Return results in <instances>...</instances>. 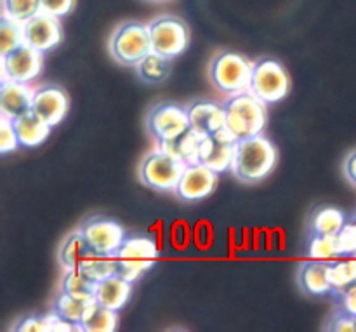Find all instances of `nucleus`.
Returning a JSON list of instances; mask_svg holds the SVG:
<instances>
[{"instance_id": "nucleus-1", "label": "nucleus", "mask_w": 356, "mask_h": 332, "mask_svg": "<svg viewBox=\"0 0 356 332\" xmlns=\"http://www.w3.org/2000/svg\"><path fill=\"white\" fill-rule=\"evenodd\" d=\"M277 160L278 152L273 143L259 134L238 141L232 171L236 180L254 184L263 181L275 169Z\"/></svg>"}, {"instance_id": "nucleus-2", "label": "nucleus", "mask_w": 356, "mask_h": 332, "mask_svg": "<svg viewBox=\"0 0 356 332\" xmlns=\"http://www.w3.org/2000/svg\"><path fill=\"white\" fill-rule=\"evenodd\" d=\"M226 129L236 138V141L259 136L268 122L266 103L261 101L250 90L233 94L225 104Z\"/></svg>"}, {"instance_id": "nucleus-3", "label": "nucleus", "mask_w": 356, "mask_h": 332, "mask_svg": "<svg viewBox=\"0 0 356 332\" xmlns=\"http://www.w3.org/2000/svg\"><path fill=\"white\" fill-rule=\"evenodd\" d=\"M186 166L188 164L177 157L156 148L143 159L139 166V180L148 188L169 193V191H176Z\"/></svg>"}, {"instance_id": "nucleus-4", "label": "nucleus", "mask_w": 356, "mask_h": 332, "mask_svg": "<svg viewBox=\"0 0 356 332\" xmlns=\"http://www.w3.org/2000/svg\"><path fill=\"white\" fill-rule=\"evenodd\" d=\"M110 52L120 65L138 66L152 52V35L148 24L139 21L122 23L110 38Z\"/></svg>"}, {"instance_id": "nucleus-5", "label": "nucleus", "mask_w": 356, "mask_h": 332, "mask_svg": "<svg viewBox=\"0 0 356 332\" xmlns=\"http://www.w3.org/2000/svg\"><path fill=\"white\" fill-rule=\"evenodd\" d=\"M252 68L254 63L249 61L245 56L226 51L212 59L209 77H211L214 87H218L221 93L233 96V94L249 90Z\"/></svg>"}, {"instance_id": "nucleus-6", "label": "nucleus", "mask_w": 356, "mask_h": 332, "mask_svg": "<svg viewBox=\"0 0 356 332\" xmlns=\"http://www.w3.org/2000/svg\"><path fill=\"white\" fill-rule=\"evenodd\" d=\"M160 249L155 240L148 237H131L125 239L124 244L115 253L118 261V274L125 280L134 284L138 278L143 277L145 271L155 264Z\"/></svg>"}, {"instance_id": "nucleus-7", "label": "nucleus", "mask_w": 356, "mask_h": 332, "mask_svg": "<svg viewBox=\"0 0 356 332\" xmlns=\"http://www.w3.org/2000/svg\"><path fill=\"white\" fill-rule=\"evenodd\" d=\"M249 90L264 103H278L291 90V77L277 59L264 58L254 63Z\"/></svg>"}, {"instance_id": "nucleus-8", "label": "nucleus", "mask_w": 356, "mask_h": 332, "mask_svg": "<svg viewBox=\"0 0 356 332\" xmlns=\"http://www.w3.org/2000/svg\"><path fill=\"white\" fill-rule=\"evenodd\" d=\"M148 26L149 35H152V51L159 52L165 58H177L190 45V28L181 17L160 16L152 21Z\"/></svg>"}, {"instance_id": "nucleus-9", "label": "nucleus", "mask_w": 356, "mask_h": 332, "mask_svg": "<svg viewBox=\"0 0 356 332\" xmlns=\"http://www.w3.org/2000/svg\"><path fill=\"white\" fill-rule=\"evenodd\" d=\"M236 145L238 141L226 127L216 134L204 136L198 146L197 164H204L218 174L226 173L233 167Z\"/></svg>"}, {"instance_id": "nucleus-10", "label": "nucleus", "mask_w": 356, "mask_h": 332, "mask_svg": "<svg viewBox=\"0 0 356 332\" xmlns=\"http://www.w3.org/2000/svg\"><path fill=\"white\" fill-rule=\"evenodd\" d=\"M146 127H148L149 134L156 139V143L176 138L181 132L190 129L186 108H181L172 103L156 104L148 113Z\"/></svg>"}, {"instance_id": "nucleus-11", "label": "nucleus", "mask_w": 356, "mask_h": 332, "mask_svg": "<svg viewBox=\"0 0 356 332\" xmlns=\"http://www.w3.org/2000/svg\"><path fill=\"white\" fill-rule=\"evenodd\" d=\"M42 52L23 44L9 54L2 56V79L28 84L42 72Z\"/></svg>"}, {"instance_id": "nucleus-12", "label": "nucleus", "mask_w": 356, "mask_h": 332, "mask_svg": "<svg viewBox=\"0 0 356 332\" xmlns=\"http://www.w3.org/2000/svg\"><path fill=\"white\" fill-rule=\"evenodd\" d=\"M219 183L218 173L204 164H188L181 176L176 193L184 202H198L207 198Z\"/></svg>"}, {"instance_id": "nucleus-13", "label": "nucleus", "mask_w": 356, "mask_h": 332, "mask_svg": "<svg viewBox=\"0 0 356 332\" xmlns=\"http://www.w3.org/2000/svg\"><path fill=\"white\" fill-rule=\"evenodd\" d=\"M94 251L103 254H115L125 240V230L120 223L108 218H92L80 228Z\"/></svg>"}, {"instance_id": "nucleus-14", "label": "nucleus", "mask_w": 356, "mask_h": 332, "mask_svg": "<svg viewBox=\"0 0 356 332\" xmlns=\"http://www.w3.org/2000/svg\"><path fill=\"white\" fill-rule=\"evenodd\" d=\"M24 30V44L31 45L33 49L45 54L47 51L54 49L56 45L61 44L63 30L59 24V17L51 16V14L40 13L30 21L23 24Z\"/></svg>"}, {"instance_id": "nucleus-15", "label": "nucleus", "mask_w": 356, "mask_h": 332, "mask_svg": "<svg viewBox=\"0 0 356 332\" xmlns=\"http://www.w3.org/2000/svg\"><path fill=\"white\" fill-rule=\"evenodd\" d=\"M31 110L51 127L58 125L70 110V97L59 86H42L33 90Z\"/></svg>"}, {"instance_id": "nucleus-16", "label": "nucleus", "mask_w": 356, "mask_h": 332, "mask_svg": "<svg viewBox=\"0 0 356 332\" xmlns=\"http://www.w3.org/2000/svg\"><path fill=\"white\" fill-rule=\"evenodd\" d=\"M190 127L200 136H211L226 127L225 108L212 101H195L186 108Z\"/></svg>"}, {"instance_id": "nucleus-17", "label": "nucleus", "mask_w": 356, "mask_h": 332, "mask_svg": "<svg viewBox=\"0 0 356 332\" xmlns=\"http://www.w3.org/2000/svg\"><path fill=\"white\" fill-rule=\"evenodd\" d=\"M33 103V90L28 87V84L14 82V80L2 79V87H0V111L2 117L17 118L24 111L31 110Z\"/></svg>"}, {"instance_id": "nucleus-18", "label": "nucleus", "mask_w": 356, "mask_h": 332, "mask_svg": "<svg viewBox=\"0 0 356 332\" xmlns=\"http://www.w3.org/2000/svg\"><path fill=\"white\" fill-rule=\"evenodd\" d=\"M329 261L312 260L302 263L298 271V284L305 294L323 296L332 292V285L329 282Z\"/></svg>"}, {"instance_id": "nucleus-19", "label": "nucleus", "mask_w": 356, "mask_h": 332, "mask_svg": "<svg viewBox=\"0 0 356 332\" xmlns=\"http://www.w3.org/2000/svg\"><path fill=\"white\" fill-rule=\"evenodd\" d=\"M132 294V282L125 280L120 275H111L104 280L97 282L96 287V301L106 308L118 310L127 305L129 298Z\"/></svg>"}, {"instance_id": "nucleus-20", "label": "nucleus", "mask_w": 356, "mask_h": 332, "mask_svg": "<svg viewBox=\"0 0 356 332\" xmlns=\"http://www.w3.org/2000/svg\"><path fill=\"white\" fill-rule=\"evenodd\" d=\"M14 131H16L19 145L24 148H33L44 143L51 132V125L45 124L33 110L24 111L17 118L13 120Z\"/></svg>"}, {"instance_id": "nucleus-21", "label": "nucleus", "mask_w": 356, "mask_h": 332, "mask_svg": "<svg viewBox=\"0 0 356 332\" xmlns=\"http://www.w3.org/2000/svg\"><path fill=\"white\" fill-rule=\"evenodd\" d=\"M202 138H204V136L197 134V132L190 127L184 132H181L179 136H176V138L167 139V141H160L156 148L177 157V159L183 160V162L186 164H197L198 146H200Z\"/></svg>"}, {"instance_id": "nucleus-22", "label": "nucleus", "mask_w": 356, "mask_h": 332, "mask_svg": "<svg viewBox=\"0 0 356 332\" xmlns=\"http://www.w3.org/2000/svg\"><path fill=\"white\" fill-rule=\"evenodd\" d=\"M118 315L115 310L106 308L97 301L89 303L86 306L79 329L83 332H113L117 329Z\"/></svg>"}, {"instance_id": "nucleus-23", "label": "nucleus", "mask_w": 356, "mask_h": 332, "mask_svg": "<svg viewBox=\"0 0 356 332\" xmlns=\"http://www.w3.org/2000/svg\"><path fill=\"white\" fill-rule=\"evenodd\" d=\"M96 287L97 282L92 280L82 268H72L66 270L61 282V292H66L72 298L80 299L83 303L96 301Z\"/></svg>"}, {"instance_id": "nucleus-24", "label": "nucleus", "mask_w": 356, "mask_h": 332, "mask_svg": "<svg viewBox=\"0 0 356 332\" xmlns=\"http://www.w3.org/2000/svg\"><path fill=\"white\" fill-rule=\"evenodd\" d=\"M94 249L89 244V240L86 239L82 232H73L72 235H68L65 239V242L59 247V263L66 268V270H72V268H80V264L89 258V254H92Z\"/></svg>"}, {"instance_id": "nucleus-25", "label": "nucleus", "mask_w": 356, "mask_h": 332, "mask_svg": "<svg viewBox=\"0 0 356 332\" xmlns=\"http://www.w3.org/2000/svg\"><path fill=\"white\" fill-rule=\"evenodd\" d=\"M17 332H70L79 331L76 324L68 322L58 313H49V315H31L19 320L14 327Z\"/></svg>"}, {"instance_id": "nucleus-26", "label": "nucleus", "mask_w": 356, "mask_h": 332, "mask_svg": "<svg viewBox=\"0 0 356 332\" xmlns=\"http://www.w3.org/2000/svg\"><path fill=\"white\" fill-rule=\"evenodd\" d=\"M346 223V216L339 209H316L315 214L309 219V233L312 235H337Z\"/></svg>"}, {"instance_id": "nucleus-27", "label": "nucleus", "mask_w": 356, "mask_h": 332, "mask_svg": "<svg viewBox=\"0 0 356 332\" xmlns=\"http://www.w3.org/2000/svg\"><path fill=\"white\" fill-rule=\"evenodd\" d=\"M138 75L143 82L146 84H160L170 75L172 70V59L152 51L143 58V61L138 66Z\"/></svg>"}, {"instance_id": "nucleus-28", "label": "nucleus", "mask_w": 356, "mask_h": 332, "mask_svg": "<svg viewBox=\"0 0 356 332\" xmlns=\"http://www.w3.org/2000/svg\"><path fill=\"white\" fill-rule=\"evenodd\" d=\"M80 268H82L92 280L101 282L104 280V278L111 277V275L118 274V261L115 254H103L94 251V253L89 254V258L80 264Z\"/></svg>"}, {"instance_id": "nucleus-29", "label": "nucleus", "mask_w": 356, "mask_h": 332, "mask_svg": "<svg viewBox=\"0 0 356 332\" xmlns=\"http://www.w3.org/2000/svg\"><path fill=\"white\" fill-rule=\"evenodd\" d=\"M329 282L334 292H341L356 282V256L330 261Z\"/></svg>"}, {"instance_id": "nucleus-30", "label": "nucleus", "mask_w": 356, "mask_h": 332, "mask_svg": "<svg viewBox=\"0 0 356 332\" xmlns=\"http://www.w3.org/2000/svg\"><path fill=\"white\" fill-rule=\"evenodd\" d=\"M308 258L316 261H336L341 260L339 242L337 235H312L308 242Z\"/></svg>"}, {"instance_id": "nucleus-31", "label": "nucleus", "mask_w": 356, "mask_h": 332, "mask_svg": "<svg viewBox=\"0 0 356 332\" xmlns=\"http://www.w3.org/2000/svg\"><path fill=\"white\" fill-rule=\"evenodd\" d=\"M42 13L40 0H2V16L17 23H26Z\"/></svg>"}, {"instance_id": "nucleus-32", "label": "nucleus", "mask_w": 356, "mask_h": 332, "mask_svg": "<svg viewBox=\"0 0 356 332\" xmlns=\"http://www.w3.org/2000/svg\"><path fill=\"white\" fill-rule=\"evenodd\" d=\"M24 44V30L23 23L2 16L0 19V51L2 56L9 54L14 49L21 47Z\"/></svg>"}, {"instance_id": "nucleus-33", "label": "nucleus", "mask_w": 356, "mask_h": 332, "mask_svg": "<svg viewBox=\"0 0 356 332\" xmlns=\"http://www.w3.org/2000/svg\"><path fill=\"white\" fill-rule=\"evenodd\" d=\"M86 306L87 303L72 298V296L66 294V292H61V294L56 298L54 312L58 313L59 317H63L65 320H68V322L76 324V326H79L80 320H82L83 312H86Z\"/></svg>"}, {"instance_id": "nucleus-34", "label": "nucleus", "mask_w": 356, "mask_h": 332, "mask_svg": "<svg viewBox=\"0 0 356 332\" xmlns=\"http://www.w3.org/2000/svg\"><path fill=\"white\" fill-rule=\"evenodd\" d=\"M169 240L176 251H186L193 244V226L186 219H176L170 225Z\"/></svg>"}, {"instance_id": "nucleus-35", "label": "nucleus", "mask_w": 356, "mask_h": 332, "mask_svg": "<svg viewBox=\"0 0 356 332\" xmlns=\"http://www.w3.org/2000/svg\"><path fill=\"white\" fill-rule=\"evenodd\" d=\"M214 226L209 219H198L193 225V246L198 251H209L214 246Z\"/></svg>"}, {"instance_id": "nucleus-36", "label": "nucleus", "mask_w": 356, "mask_h": 332, "mask_svg": "<svg viewBox=\"0 0 356 332\" xmlns=\"http://www.w3.org/2000/svg\"><path fill=\"white\" fill-rule=\"evenodd\" d=\"M19 145V139H17L16 131H14V125L10 118L2 117L0 118V153L7 155V153L14 152Z\"/></svg>"}, {"instance_id": "nucleus-37", "label": "nucleus", "mask_w": 356, "mask_h": 332, "mask_svg": "<svg viewBox=\"0 0 356 332\" xmlns=\"http://www.w3.org/2000/svg\"><path fill=\"white\" fill-rule=\"evenodd\" d=\"M337 242L343 258L356 256V221L346 223L339 233H337Z\"/></svg>"}, {"instance_id": "nucleus-38", "label": "nucleus", "mask_w": 356, "mask_h": 332, "mask_svg": "<svg viewBox=\"0 0 356 332\" xmlns=\"http://www.w3.org/2000/svg\"><path fill=\"white\" fill-rule=\"evenodd\" d=\"M42 13L54 17H63L70 14L75 7V0H40Z\"/></svg>"}, {"instance_id": "nucleus-39", "label": "nucleus", "mask_w": 356, "mask_h": 332, "mask_svg": "<svg viewBox=\"0 0 356 332\" xmlns=\"http://www.w3.org/2000/svg\"><path fill=\"white\" fill-rule=\"evenodd\" d=\"M325 331L330 332H356V317L350 315V313L339 312L334 315V319L330 320L329 326L325 327Z\"/></svg>"}, {"instance_id": "nucleus-40", "label": "nucleus", "mask_w": 356, "mask_h": 332, "mask_svg": "<svg viewBox=\"0 0 356 332\" xmlns=\"http://www.w3.org/2000/svg\"><path fill=\"white\" fill-rule=\"evenodd\" d=\"M334 296H337V299H339V305L343 312L356 317V282L351 284L348 289H344V291L334 292Z\"/></svg>"}, {"instance_id": "nucleus-41", "label": "nucleus", "mask_w": 356, "mask_h": 332, "mask_svg": "<svg viewBox=\"0 0 356 332\" xmlns=\"http://www.w3.org/2000/svg\"><path fill=\"white\" fill-rule=\"evenodd\" d=\"M344 174H346L348 181L356 187V150H353L344 160Z\"/></svg>"}, {"instance_id": "nucleus-42", "label": "nucleus", "mask_w": 356, "mask_h": 332, "mask_svg": "<svg viewBox=\"0 0 356 332\" xmlns=\"http://www.w3.org/2000/svg\"><path fill=\"white\" fill-rule=\"evenodd\" d=\"M163 228H165V223H163V219H156V221L149 226V233H153V235H155V239L153 240H155L160 251H162L163 246H165V244H163Z\"/></svg>"}, {"instance_id": "nucleus-43", "label": "nucleus", "mask_w": 356, "mask_h": 332, "mask_svg": "<svg viewBox=\"0 0 356 332\" xmlns=\"http://www.w3.org/2000/svg\"><path fill=\"white\" fill-rule=\"evenodd\" d=\"M263 232H264V249L266 251H273L277 249V233H275V228H264L263 226Z\"/></svg>"}, {"instance_id": "nucleus-44", "label": "nucleus", "mask_w": 356, "mask_h": 332, "mask_svg": "<svg viewBox=\"0 0 356 332\" xmlns=\"http://www.w3.org/2000/svg\"><path fill=\"white\" fill-rule=\"evenodd\" d=\"M228 246H229V258H235L236 251H242L240 246L236 244V230L235 228H229L228 230Z\"/></svg>"}, {"instance_id": "nucleus-45", "label": "nucleus", "mask_w": 356, "mask_h": 332, "mask_svg": "<svg viewBox=\"0 0 356 332\" xmlns=\"http://www.w3.org/2000/svg\"><path fill=\"white\" fill-rule=\"evenodd\" d=\"M250 247H252V228L245 226L242 230V246H240V249L249 251Z\"/></svg>"}, {"instance_id": "nucleus-46", "label": "nucleus", "mask_w": 356, "mask_h": 332, "mask_svg": "<svg viewBox=\"0 0 356 332\" xmlns=\"http://www.w3.org/2000/svg\"><path fill=\"white\" fill-rule=\"evenodd\" d=\"M275 233H277V249L285 251L287 249V233H285L284 228H275Z\"/></svg>"}, {"instance_id": "nucleus-47", "label": "nucleus", "mask_w": 356, "mask_h": 332, "mask_svg": "<svg viewBox=\"0 0 356 332\" xmlns=\"http://www.w3.org/2000/svg\"><path fill=\"white\" fill-rule=\"evenodd\" d=\"M261 235H263V228H252V249L259 251L261 249Z\"/></svg>"}, {"instance_id": "nucleus-48", "label": "nucleus", "mask_w": 356, "mask_h": 332, "mask_svg": "<svg viewBox=\"0 0 356 332\" xmlns=\"http://www.w3.org/2000/svg\"><path fill=\"white\" fill-rule=\"evenodd\" d=\"M146 2H167V0H146Z\"/></svg>"}, {"instance_id": "nucleus-49", "label": "nucleus", "mask_w": 356, "mask_h": 332, "mask_svg": "<svg viewBox=\"0 0 356 332\" xmlns=\"http://www.w3.org/2000/svg\"><path fill=\"white\" fill-rule=\"evenodd\" d=\"M355 221H356V218H355Z\"/></svg>"}]
</instances>
